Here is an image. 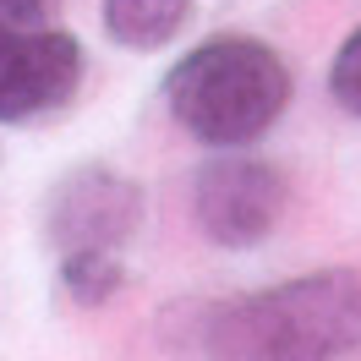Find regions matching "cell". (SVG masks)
<instances>
[{"label": "cell", "instance_id": "obj_3", "mask_svg": "<svg viewBox=\"0 0 361 361\" xmlns=\"http://www.w3.org/2000/svg\"><path fill=\"white\" fill-rule=\"evenodd\" d=\"M137 219H142V192L110 164H77L71 176L55 180L44 208V241L61 257V285L82 307H99L121 290L126 279L121 252L137 235Z\"/></svg>", "mask_w": 361, "mask_h": 361}, {"label": "cell", "instance_id": "obj_7", "mask_svg": "<svg viewBox=\"0 0 361 361\" xmlns=\"http://www.w3.org/2000/svg\"><path fill=\"white\" fill-rule=\"evenodd\" d=\"M329 93H334L350 115H361V27L339 44L334 66H329Z\"/></svg>", "mask_w": 361, "mask_h": 361}, {"label": "cell", "instance_id": "obj_5", "mask_svg": "<svg viewBox=\"0 0 361 361\" xmlns=\"http://www.w3.org/2000/svg\"><path fill=\"white\" fill-rule=\"evenodd\" d=\"M197 225L214 247L247 252L263 235H274L279 214H285V176L263 164V159H208L197 170Z\"/></svg>", "mask_w": 361, "mask_h": 361}, {"label": "cell", "instance_id": "obj_4", "mask_svg": "<svg viewBox=\"0 0 361 361\" xmlns=\"http://www.w3.org/2000/svg\"><path fill=\"white\" fill-rule=\"evenodd\" d=\"M82 88V44L44 23L0 17V121L23 126L55 115Z\"/></svg>", "mask_w": 361, "mask_h": 361}, {"label": "cell", "instance_id": "obj_2", "mask_svg": "<svg viewBox=\"0 0 361 361\" xmlns=\"http://www.w3.org/2000/svg\"><path fill=\"white\" fill-rule=\"evenodd\" d=\"M164 104L208 148H247L290 104V66L263 39L219 33L180 55L164 77Z\"/></svg>", "mask_w": 361, "mask_h": 361}, {"label": "cell", "instance_id": "obj_8", "mask_svg": "<svg viewBox=\"0 0 361 361\" xmlns=\"http://www.w3.org/2000/svg\"><path fill=\"white\" fill-rule=\"evenodd\" d=\"M61 0H0V17L6 23H44Z\"/></svg>", "mask_w": 361, "mask_h": 361}, {"label": "cell", "instance_id": "obj_6", "mask_svg": "<svg viewBox=\"0 0 361 361\" xmlns=\"http://www.w3.org/2000/svg\"><path fill=\"white\" fill-rule=\"evenodd\" d=\"M99 23L121 49H164L192 23V0H99Z\"/></svg>", "mask_w": 361, "mask_h": 361}, {"label": "cell", "instance_id": "obj_1", "mask_svg": "<svg viewBox=\"0 0 361 361\" xmlns=\"http://www.w3.org/2000/svg\"><path fill=\"white\" fill-rule=\"evenodd\" d=\"M361 345V269L295 274L203 317L208 361H345Z\"/></svg>", "mask_w": 361, "mask_h": 361}]
</instances>
